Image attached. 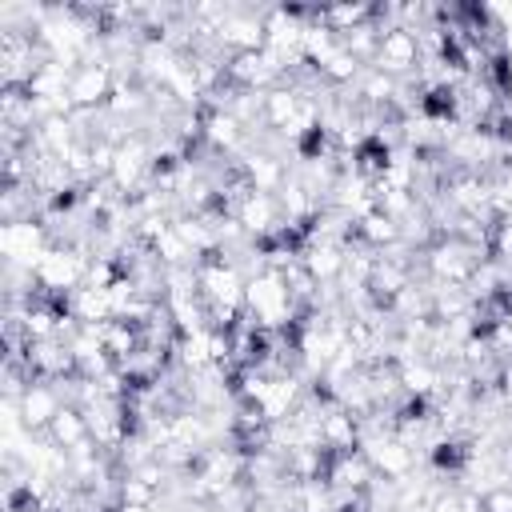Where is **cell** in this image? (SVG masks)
Instances as JSON below:
<instances>
[{
    "label": "cell",
    "instance_id": "6da1fadb",
    "mask_svg": "<svg viewBox=\"0 0 512 512\" xmlns=\"http://www.w3.org/2000/svg\"><path fill=\"white\" fill-rule=\"evenodd\" d=\"M112 88H116V72L104 60H84L68 76V100L76 112H104Z\"/></svg>",
    "mask_w": 512,
    "mask_h": 512
},
{
    "label": "cell",
    "instance_id": "7a4b0ae2",
    "mask_svg": "<svg viewBox=\"0 0 512 512\" xmlns=\"http://www.w3.org/2000/svg\"><path fill=\"white\" fill-rule=\"evenodd\" d=\"M60 408H64V392H60L56 384H48V380H32V384L24 388V396L16 400L20 424H24V432H32V436L48 432V424L56 420Z\"/></svg>",
    "mask_w": 512,
    "mask_h": 512
},
{
    "label": "cell",
    "instance_id": "3957f363",
    "mask_svg": "<svg viewBox=\"0 0 512 512\" xmlns=\"http://www.w3.org/2000/svg\"><path fill=\"white\" fill-rule=\"evenodd\" d=\"M56 448H64V452H84V448H92V428H88V412L80 408V404H64L60 412H56V420L48 424V432H44Z\"/></svg>",
    "mask_w": 512,
    "mask_h": 512
}]
</instances>
